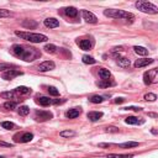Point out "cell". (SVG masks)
Segmentation results:
<instances>
[{"mask_svg":"<svg viewBox=\"0 0 158 158\" xmlns=\"http://www.w3.org/2000/svg\"><path fill=\"white\" fill-rule=\"evenodd\" d=\"M29 113H30V108L29 106H20L19 108V114H20L21 116H26V115H29Z\"/></svg>","mask_w":158,"mask_h":158,"instance_id":"obj_28","label":"cell"},{"mask_svg":"<svg viewBox=\"0 0 158 158\" xmlns=\"http://www.w3.org/2000/svg\"><path fill=\"white\" fill-rule=\"evenodd\" d=\"M106 132H119V128L117 127H114V126H109V127H106Z\"/></svg>","mask_w":158,"mask_h":158,"instance_id":"obj_39","label":"cell"},{"mask_svg":"<svg viewBox=\"0 0 158 158\" xmlns=\"http://www.w3.org/2000/svg\"><path fill=\"white\" fill-rule=\"evenodd\" d=\"M43 24H45L46 27H48V29H54V27L59 26V21L57 20V19H54V17H48V19H46V20L43 21Z\"/></svg>","mask_w":158,"mask_h":158,"instance_id":"obj_11","label":"cell"},{"mask_svg":"<svg viewBox=\"0 0 158 158\" xmlns=\"http://www.w3.org/2000/svg\"><path fill=\"white\" fill-rule=\"evenodd\" d=\"M11 15V12L9 11V10H5V9H0V19L1 17H8V16H10Z\"/></svg>","mask_w":158,"mask_h":158,"instance_id":"obj_37","label":"cell"},{"mask_svg":"<svg viewBox=\"0 0 158 158\" xmlns=\"http://www.w3.org/2000/svg\"><path fill=\"white\" fill-rule=\"evenodd\" d=\"M77 43L83 51H89L91 48V42L89 40H78Z\"/></svg>","mask_w":158,"mask_h":158,"instance_id":"obj_15","label":"cell"},{"mask_svg":"<svg viewBox=\"0 0 158 158\" xmlns=\"http://www.w3.org/2000/svg\"><path fill=\"white\" fill-rule=\"evenodd\" d=\"M110 146H113L111 143H99V147L100 148H104V147H110Z\"/></svg>","mask_w":158,"mask_h":158,"instance_id":"obj_43","label":"cell"},{"mask_svg":"<svg viewBox=\"0 0 158 158\" xmlns=\"http://www.w3.org/2000/svg\"><path fill=\"white\" fill-rule=\"evenodd\" d=\"M116 83L114 80H109V79H105V80H101V82H98L96 85L99 88H110V87H114Z\"/></svg>","mask_w":158,"mask_h":158,"instance_id":"obj_16","label":"cell"},{"mask_svg":"<svg viewBox=\"0 0 158 158\" xmlns=\"http://www.w3.org/2000/svg\"><path fill=\"white\" fill-rule=\"evenodd\" d=\"M15 35L19 36L22 40H26L32 43H40V42H46L48 37L42 34H32V32H22V31H15Z\"/></svg>","mask_w":158,"mask_h":158,"instance_id":"obj_2","label":"cell"},{"mask_svg":"<svg viewBox=\"0 0 158 158\" xmlns=\"http://www.w3.org/2000/svg\"><path fill=\"white\" fill-rule=\"evenodd\" d=\"M143 82H145L146 85L158 83V68H153L145 72V74H143Z\"/></svg>","mask_w":158,"mask_h":158,"instance_id":"obj_5","label":"cell"},{"mask_svg":"<svg viewBox=\"0 0 158 158\" xmlns=\"http://www.w3.org/2000/svg\"><path fill=\"white\" fill-rule=\"evenodd\" d=\"M0 158H5V157H3V156H0Z\"/></svg>","mask_w":158,"mask_h":158,"instance_id":"obj_46","label":"cell"},{"mask_svg":"<svg viewBox=\"0 0 158 158\" xmlns=\"http://www.w3.org/2000/svg\"><path fill=\"white\" fill-rule=\"evenodd\" d=\"M15 93L16 94H21V95H27L31 93V89L27 87H17L15 89Z\"/></svg>","mask_w":158,"mask_h":158,"instance_id":"obj_19","label":"cell"},{"mask_svg":"<svg viewBox=\"0 0 158 158\" xmlns=\"http://www.w3.org/2000/svg\"><path fill=\"white\" fill-rule=\"evenodd\" d=\"M0 146L1 147H12L11 143H8V142H4V141H0Z\"/></svg>","mask_w":158,"mask_h":158,"instance_id":"obj_40","label":"cell"},{"mask_svg":"<svg viewBox=\"0 0 158 158\" xmlns=\"http://www.w3.org/2000/svg\"><path fill=\"white\" fill-rule=\"evenodd\" d=\"M15 66L10 63H0V72H6V71H10L11 68H14Z\"/></svg>","mask_w":158,"mask_h":158,"instance_id":"obj_27","label":"cell"},{"mask_svg":"<svg viewBox=\"0 0 158 158\" xmlns=\"http://www.w3.org/2000/svg\"><path fill=\"white\" fill-rule=\"evenodd\" d=\"M140 146V143L138 142H125V143H120L119 147L121 148H130V147H137Z\"/></svg>","mask_w":158,"mask_h":158,"instance_id":"obj_26","label":"cell"},{"mask_svg":"<svg viewBox=\"0 0 158 158\" xmlns=\"http://www.w3.org/2000/svg\"><path fill=\"white\" fill-rule=\"evenodd\" d=\"M153 62H155V59H152V58H147V59H137V61L135 62L133 66L136 67V68H142V67L148 66V64H152Z\"/></svg>","mask_w":158,"mask_h":158,"instance_id":"obj_12","label":"cell"},{"mask_svg":"<svg viewBox=\"0 0 158 158\" xmlns=\"http://www.w3.org/2000/svg\"><path fill=\"white\" fill-rule=\"evenodd\" d=\"M43 49L46 51V52H48V53H53V52H56L57 47H56L54 45H46Z\"/></svg>","mask_w":158,"mask_h":158,"instance_id":"obj_32","label":"cell"},{"mask_svg":"<svg viewBox=\"0 0 158 158\" xmlns=\"http://www.w3.org/2000/svg\"><path fill=\"white\" fill-rule=\"evenodd\" d=\"M135 5H136V8L142 12H146V14H157L158 12V8L152 3L140 0V1H137Z\"/></svg>","mask_w":158,"mask_h":158,"instance_id":"obj_4","label":"cell"},{"mask_svg":"<svg viewBox=\"0 0 158 158\" xmlns=\"http://www.w3.org/2000/svg\"><path fill=\"white\" fill-rule=\"evenodd\" d=\"M1 96L5 98V99H16V93L15 91H6V93H3Z\"/></svg>","mask_w":158,"mask_h":158,"instance_id":"obj_30","label":"cell"},{"mask_svg":"<svg viewBox=\"0 0 158 158\" xmlns=\"http://www.w3.org/2000/svg\"><path fill=\"white\" fill-rule=\"evenodd\" d=\"M104 15L113 17V19H122V20H130L132 21L135 19V15L131 12L124 11V10H116V9H108V10H104Z\"/></svg>","mask_w":158,"mask_h":158,"instance_id":"obj_3","label":"cell"},{"mask_svg":"<svg viewBox=\"0 0 158 158\" xmlns=\"http://www.w3.org/2000/svg\"><path fill=\"white\" fill-rule=\"evenodd\" d=\"M32 138H34V135H32L31 132H25V133H22V135H16V136L14 137V140H15V142L27 143V142H30Z\"/></svg>","mask_w":158,"mask_h":158,"instance_id":"obj_7","label":"cell"},{"mask_svg":"<svg viewBox=\"0 0 158 158\" xmlns=\"http://www.w3.org/2000/svg\"><path fill=\"white\" fill-rule=\"evenodd\" d=\"M156 99H157V95L153 94V93H148V94L145 95V100L147 101H155Z\"/></svg>","mask_w":158,"mask_h":158,"instance_id":"obj_36","label":"cell"},{"mask_svg":"<svg viewBox=\"0 0 158 158\" xmlns=\"http://www.w3.org/2000/svg\"><path fill=\"white\" fill-rule=\"evenodd\" d=\"M80 114H82V109L80 108H74V109L68 110L67 113H66V116H67L68 119H76Z\"/></svg>","mask_w":158,"mask_h":158,"instance_id":"obj_14","label":"cell"},{"mask_svg":"<svg viewBox=\"0 0 158 158\" xmlns=\"http://www.w3.org/2000/svg\"><path fill=\"white\" fill-rule=\"evenodd\" d=\"M48 93H49V95H53V96H57L59 94V91L56 89L54 87H49L48 88Z\"/></svg>","mask_w":158,"mask_h":158,"instance_id":"obj_38","label":"cell"},{"mask_svg":"<svg viewBox=\"0 0 158 158\" xmlns=\"http://www.w3.org/2000/svg\"><path fill=\"white\" fill-rule=\"evenodd\" d=\"M56 68V64L54 62L52 61H46V62H42L38 66V71L40 72H48V71H52V69Z\"/></svg>","mask_w":158,"mask_h":158,"instance_id":"obj_10","label":"cell"},{"mask_svg":"<svg viewBox=\"0 0 158 158\" xmlns=\"http://www.w3.org/2000/svg\"><path fill=\"white\" fill-rule=\"evenodd\" d=\"M116 63H117L119 67H121V68H128L130 66H131V62H130L128 58H120V57H117Z\"/></svg>","mask_w":158,"mask_h":158,"instance_id":"obj_17","label":"cell"},{"mask_svg":"<svg viewBox=\"0 0 158 158\" xmlns=\"http://www.w3.org/2000/svg\"><path fill=\"white\" fill-rule=\"evenodd\" d=\"M53 117L52 113H49V111H45V110H37L35 113V119L36 121H47V120H51Z\"/></svg>","mask_w":158,"mask_h":158,"instance_id":"obj_6","label":"cell"},{"mask_svg":"<svg viewBox=\"0 0 158 158\" xmlns=\"http://www.w3.org/2000/svg\"><path fill=\"white\" fill-rule=\"evenodd\" d=\"M64 12H66L69 17H76L78 15V10H77L76 8H73V6L66 8V9H64Z\"/></svg>","mask_w":158,"mask_h":158,"instance_id":"obj_20","label":"cell"},{"mask_svg":"<svg viewBox=\"0 0 158 158\" xmlns=\"http://www.w3.org/2000/svg\"><path fill=\"white\" fill-rule=\"evenodd\" d=\"M15 106H16V104L14 103V101H6V103L4 104V108H5L6 110H14L15 109Z\"/></svg>","mask_w":158,"mask_h":158,"instance_id":"obj_34","label":"cell"},{"mask_svg":"<svg viewBox=\"0 0 158 158\" xmlns=\"http://www.w3.org/2000/svg\"><path fill=\"white\" fill-rule=\"evenodd\" d=\"M12 53L16 57L22 58L26 62H32L36 58H38L41 53L34 47H26V46H21V45H15L12 46Z\"/></svg>","mask_w":158,"mask_h":158,"instance_id":"obj_1","label":"cell"},{"mask_svg":"<svg viewBox=\"0 0 158 158\" xmlns=\"http://www.w3.org/2000/svg\"><path fill=\"white\" fill-rule=\"evenodd\" d=\"M19 76H22V72L17 71V69H10V71H6L3 73V79H5V80H11L15 77H19Z\"/></svg>","mask_w":158,"mask_h":158,"instance_id":"obj_8","label":"cell"},{"mask_svg":"<svg viewBox=\"0 0 158 158\" xmlns=\"http://www.w3.org/2000/svg\"><path fill=\"white\" fill-rule=\"evenodd\" d=\"M125 122L128 125H138V124H143L145 120H138L137 117H135V116H128V117H126V120H125Z\"/></svg>","mask_w":158,"mask_h":158,"instance_id":"obj_18","label":"cell"},{"mask_svg":"<svg viewBox=\"0 0 158 158\" xmlns=\"http://www.w3.org/2000/svg\"><path fill=\"white\" fill-rule=\"evenodd\" d=\"M82 16H83V19H84L87 22H89V24H96V22H98V17L93 12L88 11V10H83L82 11Z\"/></svg>","mask_w":158,"mask_h":158,"instance_id":"obj_9","label":"cell"},{"mask_svg":"<svg viewBox=\"0 0 158 158\" xmlns=\"http://www.w3.org/2000/svg\"><path fill=\"white\" fill-rule=\"evenodd\" d=\"M61 137H73L76 136V132L72 131V130H66V131H61Z\"/></svg>","mask_w":158,"mask_h":158,"instance_id":"obj_31","label":"cell"},{"mask_svg":"<svg viewBox=\"0 0 158 158\" xmlns=\"http://www.w3.org/2000/svg\"><path fill=\"white\" fill-rule=\"evenodd\" d=\"M124 101H125V99H122V98H117V99H115L116 104H121V103H124Z\"/></svg>","mask_w":158,"mask_h":158,"instance_id":"obj_44","label":"cell"},{"mask_svg":"<svg viewBox=\"0 0 158 158\" xmlns=\"http://www.w3.org/2000/svg\"><path fill=\"white\" fill-rule=\"evenodd\" d=\"M126 110H135V111H141L142 108H136V106H130V108H125Z\"/></svg>","mask_w":158,"mask_h":158,"instance_id":"obj_41","label":"cell"},{"mask_svg":"<svg viewBox=\"0 0 158 158\" xmlns=\"http://www.w3.org/2000/svg\"><path fill=\"white\" fill-rule=\"evenodd\" d=\"M1 126L4 128H6V130H14V128H15V125H14L12 122H10V121H4L1 124Z\"/></svg>","mask_w":158,"mask_h":158,"instance_id":"obj_33","label":"cell"},{"mask_svg":"<svg viewBox=\"0 0 158 158\" xmlns=\"http://www.w3.org/2000/svg\"><path fill=\"white\" fill-rule=\"evenodd\" d=\"M148 116H151V117H158V114H155V113H150Z\"/></svg>","mask_w":158,"mask_h":158,"instance_id":"obj_45","label":"cell"},{"mask_svg":"<svg viewBox=\"0 0 158 158\" xmlns=\"http://www.w3.org/2000/svg\"><path fill=\"white\" fill-rule=\"evenodd\" d=\"M82 61H83V63H85V64H94L96 62L94 58L90 57V56H83Z\"/></svg>","mask_w":158,"mask_h":158,"instance_id":"obj_29","label":"cell"},{"mask_svg":"<svg viewBox=\"0 0 158 158\" xmlns=\"http://www.w3.org/2000/svg\"><path fill=\"white\" fill-rule=\"evenodd\" d=\"M89 101L93 104H100V103H103L104 101V98L103 96H100V95H93L89 98Z\"/></svg>","mask_w":158,"mask_h":158,"instance_id":"obj_25","label":"cell"},{"mask_svg":"<svg viewBox=\"0 0 158 158\" xmlns=\"http://www.w3.org/2000/svg\"><path fill=\"white\" fill-rule=\"evenodd\" d=\"M37 103H38L40 105H42V106H47L49 104H52V100H51L49 98H47V96H41V98L37 99Z\"/></svg>","mask_w":158,"mask_h":158,"instance_id":"obj_22","label":"cell"},{"mask_svg":"<svg viewBox=\"0 0 158 158\" xmlns=\"http://www.w3.org/2000/svg\"><path fill=\"white\" fill-rule=\"evenodd\" d=\"M64 99H62V100H59V99H56V100H52V104H61V103H64Z\"/></svg>","mask_w":158,"mask_h":158,"instance_id":"obj_42","label":"cell"},{"mask_svg":"<svg viewBox=\"0 0 158 158\" xmlns=\"http://www.w3.org/2000/svg\"><path fill=\"white\" fill-rule=\"evenodd\" d=\"M22 26L26 27V29H35V27L37 26V22L34 21V20H25L24 22H22Z\"/></svg>","mask_w":158,"mask_h":158,"instance_id":"obj_24","label":"cell"},{"mask_svg":"<svg viewBox=\"0 0 158 158\" xmlns=\"http://www.w3.org/2000/svg\"><path fill=\"white\" fill-rule=\"evenodd\" d=\"M133 51L137 54H140V56H147L148 54V49H146L145 47H141V46H135Z\"/></svg>","mask_w":158,"mask_h":158,"instance_id":"obj_23","label":"cell"},{"mask_svg":"<svg viewBox=\"0 0 158 158\" xmlns=\"http://www.w3.org/2000/svg\"><path fill=\"white\" fill-rule=\"evenodd\" d=\"M103 113L101 111H90V113H88V119L90 120V121H93V122H95V121H98V120H100L101 117H103Z\"/></svg>","mask_w":158,"mask_h":158,"instance_id":"obj_13","label":"cell"},{"mask_svg":"<svg viewBox=\"0 0 158 158\" xmlns=\"http://www.w3.org/2000/svg\"><path fill=\"white\" fill-rule=\"evenodd\" d=\"M99 76H100V78L103 79V80H105V79H109V78H110L111 73H110V71H109V69L100 68V69H99Z\"/></svg>","mask_w":158,"mask_h":158,"instance_id":"obj_21","label":"cell"},{"mask_svg":"<svg viewBox=\"0 0 158 158\" xmlns=\"http://www.w3.org/2000/svg\"><path fill=\"white\" fill-rule=\"evenodd\" d=\"M133 155H109L108 158H132Z\"/></svg>","mask_w":158,"mask_h":158,"instance_id":"obj_35","label":"cell"}]
</instances>
